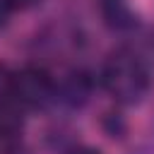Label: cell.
Returning <instances> with one entry per match:
<instances>
[{
    "instance_id": "cell-1",
    "label": "cell",
    "mask_w": 154,
    "mask_h": 154,
    "mask_svg": "<svg viewBox=\"0 0 154 154\" xmlns=\"http://www.w3.org/2000/svg\"><path fill=\"white\" fill-rule=\"evenodd\" d=\"M101 82L116 101L137 103V101H142V96L149 89V72L135 53L118 51L106 60Z\"/></svg>"
},
{
    "instance_id": "cell-2",
    "label": "cell",
    "mask_w": 154,
    "mask_h": 154,
    "mask_svg": "<svg viewBox=\"0 0 154 154\" xmlns=\"http://www.w3.org/2000/svg\"><path fill=\"white\" fill-rule=\"evenodd\" d=\"M10 96L22 106H46L55 99V82L51 75L36 65H26L10 77Z\"/></svg>"
},
{
    "instance_id": "cell-3",
    "label": "cell",
    "mask_w": 154,
    "mask_h": 154,
    "mask_svg": "<svg viewBox=\"0 0 154 154\" xmlns=\"http://www.w3.org/2000/svg\"><path fill=\"white\" fill-rule=\"evenodd\" d=\"M91 91V82L82 72H70L60 84H55V99L60 96L70 106H82Z\"/></svg>"
},
{
    "instance_id": "cell-4",
    "label": "cell",
    "mask_w": 154,
    "mask_h": 154,
    "mask_svg": "<svg viewBox=\"0 0 154 154\" xmlns=\"http://www.w3.org/2000/svg\"><path fill=\"white\" fill-rule=\"evenodd\" d=\"M99 10H101L106 26H111L116 31H125V29L135 26V14H132L128 0H99Z\"/></svg>"
},
{
    "instance_id": "cell-5",
    "label": "cell",
    "mask_w": 154,
    "mask_h": 154,
    "mask_svg": "<svg viewBox=\"0 0 154 154\" xmlns=\"http://www.w3.org/2000/svg\"><path fill=\"white\" fill-rule=\"evenodd\" d=\"M24 116H22V106L12 99L5 96L0 99V137H12L22 130Z\"/></svg>"
},
{
    "instance_id": "cell-6",
    "label": "cell",
    "mask_w": 154,
    "mask_h": 154,
    "mask_svg": "<svg viewBox=\"0 0 154 154\" xmlns=\"http://www.w3.org/2000/svg\"><path fill=\"white\" fill-rule=\"evenodd\" d=\"M2 2L7 5V10H26V7L36 5L38 0H2Z\"/></svg>"
},
{
    "instance_id": "cell-7",
    "label": "cell",
    "mask_w": 154,
    "mask_h": 154,
    "mask_svg": "<svg viewBox=\"0 0 154 154\" xmlns=\"http://www.w3.org/2000/svg\"><path fill=\"white\" fill-rule=\"evenodd\" d=\"M67 154H101V152L94 149V147H75V149H70Z\"/></svg>"
},
{
    "instance_id": "cell-8",
    "label": "cell",
    "mask_w": 154,
    "mask_h": 154,
    "mask_svg": "<svg viewBox=\"0 0 154 154\" xmlns=\"http://www.w3.org/2000/svg\"><path fill=\"white\" fill-rule=\"evenodd\" d=\"M5 17H7V5H5V2L0 0V26L5 24Z\"/></svg>"
}]
</instances>
